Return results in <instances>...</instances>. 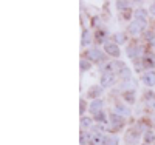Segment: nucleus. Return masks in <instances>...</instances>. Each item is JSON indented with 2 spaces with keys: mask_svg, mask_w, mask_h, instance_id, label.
Instances as JSON below:
<instances>
[{
  "mask_svg": "<svg viewBox=\"0 0 155 145\" xmlns=\"http://www.w3.org/2000/svg\"><path fill=\"white\" fill-rule=\"evenodd\" d=\"M126 54H127V57L129 59H137V45L135 43H132V45H127L126 46Z\"/></svg>",
  "mask_w": 155,
  "mask_h": 145,
  "instance_id": "obj_17",
  "label": "nucleus"
},
{
  "mask_svg": "<svg viewBox=\"0 0 155 145\" xmlns=\"http://www.w3.org/2000/svg\"><path fill=\"white\" fill-rule=\"evenodd\" d=\"M116 84V74L115 73H102L101 74V82L99 85L102 88H110Z\"/></svg>",
  "mask_w": 155,
  "mask_h": 145,
  "instance_id": "obj_2",
  "label": "nucleus"
},
{
  "mask_svg": "<svg viewBox=\"0 0 155 145\" xmlns=\"http://www.w3.org/2000/svg\"><path fill=\"white\" fill-rule=\"evenodd\" d=\"M123 96H124L126 100H129L130 103H134V100H135V91H127V93H124Z\"/></svg>",
  "mask_w": 155,
  "mask_h": 145,
  "instance_id": "obj_24",
  "label": "nucleus"
},
{
  "mask_svg": "<svg viewBox=\"0 0 155 145\" xmlns=\"http://www.w3.org/2000/svg\"><path fill=\"white\" fill-rule=\"evenodd\" d=\"M93 127V117L90 116H82L81 117V128L82 130H88Z\"/></svg>",
  "mask_w": 155,
  "mask_h": 145,
  "instance_id": "obj_15",
  "label": "nucleus"
},
{
  "mask_svg": "<svg viewBox=\"0 0 155 145\" xmlns=\"http://www.w3.org/2000/svg\"><path fill=\"white\" fill-rule=\"evenodd\" d=\"M102 93H104V88H102L101 85H93V87H90V88H88L87 97H88V99H92V100H95V99H99Z\"/></svg>",
  "mask_w": 155,
  "mask_h": 145,
  "instance_id": "obj_9",
  "label": "nucleus"
},
{
  "mask_svg": "<svg viewBox=\"0 0 155 145\" xmlns=\"http://www.w3.org/2000/svg\"><path fill=\"white\" fill-rule=\"evenodd\" d=\"M113 40H115L116 45H124V43H127V34H124V33L115 34L113 36Z\"/></svg>",
  "mask_w": 155,
  "mask_h": 145,
  "instance_id": "obj_18",
  "label": "nucleus"
},
{
  "mask_svg": "<svg viewBox=\"0 0 155 145\" xmlns=\"http://www.w3.org/2000/svg\"><path fill=\"white\" fill-rule=\"evenodd\" d=\"M79 65H81V70H82V71H88L90 68H92V62L87 60L85 57L81 59V63H79Z\"/></svg>",
  "mask_w": 155,
  "mask_h": 145,
  "instance_id": "obj_23",
  "label": "nucleus"
},
{
  "mask_svg": "<svg viewBox=\"0 0 155 145\" xmlns=\"http://www.w3.org/2000/svg\"><path fill=\"white\" fill-rule=\"evenodd\" d=\"M147 14H149V11H146V9H143V8H138V9H135V12H134V17H135V20L147 25V20H146V19H147Z\"/></svg>",
  "mask_w": 155,
  "mask_h": 145,
  "instance_id": "obj_11",
  "label": "nucleus"
},
{
  "mask_svg": "<svg viewBox=\"0 0 155 145\" xmlns=\"http://www.w3.org/2000/svg\"><path fill=\"white\" fill-rule=\"evenodd\" d=\"M85 108H88V107H85V100H81V108H79V113H81V114H84Z\"/></svg>",
  "mask_w": 155,
  "mask_h": 145,
  "instance_id": "obj_26",
  "label": "nucleus"
},
{
  "mask_svg": "<svg viewBox=\"0 0 155 145\" xmlns=\"http://www.w3.org/2000/svg\"><path fill=\"white\" fill-rule=\"evenodd\" d=\"M79 143H81V145L90 143V133H88L87 130H82V131H81V134H79Z\"/></svg>",
  "mask_w": 155,
  "mask_h": 145,
  "instance_id": "obj_19",
  "label": "nucleus"
},
{
  "mask_svg": "<svg viewBox=\"0 0 155 145\" xmlns=\"http://www.w3.org/2000/svg\"><path fill=\"white\" fill-rule=\"evenodd\" d=\"M110 130L112 131H116V130H120V128H123V125H124V117H121V116H118V114H110Z\"/></svg>",
  "mask_w": 155,
  "mask_h": 145,
  "instance_id": "obj_6",
  "label": "nucleus"
},
{
  "mask_svg": "<svg viewBox=\"0 0 155 145\" xmlns=\"http://www.w3.org/2000/svg\"><path fill=\"white\" fill-rule=\"evenodd\" d=\"M152 30H153V34H155V25H153V28H152Z\"/></svg>",
  "mask_w": 155,
  "mask_h": 145,
  "instance_id": "obj_28",
  "label": "nucleus"
},
{
  "mask_svg": "<svg viewBox=\"0 0 155 145\" xmlns=\"http://www.w3.org/2000/svg\"><path fill=\"white\" fill-rule=\"evenodd\" d=\"M121 88L124 90V93H127V91H135L137 90V82L134 80V79H129V80H124L121 84Z\"/></svg>",
  "mask_w": 155,
  "mask_h": 145,
  "instance_id": "obj_14",
  "label": "nucleus"
},
{
  "mask_svg": "<svg viewBox=\"0 0 155 145\" xmlns=\"http://www.w3.org/2000/svg\"><path fill=\"white\" fill-rule=\"evenodd\" d=\"M149 14L150 16H155V2H152L150 6H149Z\"/></svg>",
  "mask_w": 155,
  "mask_h": 145,
  "instance_id": "obj_25",
  "label": "nucleus"
},
{
  "mask_svg": "<svg viewBox=\"0 0 155 145\" xmlns=\"http://www.w3.org/2000/svg\"><path fill=\"white\" fill-rule=\"evenodd\" d=\"M104 52H106L107 56L113 57V59H118V57H120V54H121L120 46L116 45L115 42H109V40L104 43Z\"/></svg>",
  "mask_w": 155,
  "mask_h": 145,
  "instance_id": "obj_3",
  "label": "nucleus"
},
{
  "mask_svg": "<svg viewBox=\"0 0 155 145\" xmlns=\"http://www.w3.org/2000/svg\"><path fill=\"white\" fill-rule=\"evenodd\" d=\"M143 139H144L146 143H152V142H155V133L152 130H147L146 133L143 134Z\"/></svg>",
  "mask_w": 155,
  "mask_h": 145,
  "instance_id": "obj_21",
  "label": "nucleus"
},
{
  "mask_svg": "<svg viewBox=\"0 0 155 145\" xmlns=\"http://www.w3.org/2000/svg\"><path fill=\"white\" fill-rule=\"evenodd\" d=\"M104 137H106V134H98V133L90 131V145H106Z\"/></svg>",
  "mask_w": 155,
  "mask_h": 145,
  "instance_id": "obj_12",
  "label": "nucleus"
},
{
  "mask_svg": "<svg viewBox=\"0 0 155 145\" xmlns=\"http://www.w3.org/2000/svg\"><path fill=\"white\" fill-rule=\"evenodd\" d=\"M102 108H104V100H101V99H95V100L90 102V105H88V111L92 113L93 116L101 113Z\"/></svg>",
  "mask_w": 155,
  "mask_h": 145,
  "instance_id": "obj_8",
  "label": "nucleus"
},
{
  "mask_svg": "<svg viewBox=\"0 0 155 145\" xmlns=\"http://www.w3.org/2000/svg\"><path fill=\"white\" fill-rule=\"evenodd\" d=\"M144 28H146L144 23H141L138 20H132L130 23H129V26H127V33L130 36H140L141 33L144 31Z\"/></svg>",
  "mask_w": 155,
  "mask_h": 145,
  "instance_id": "obj_4",
  "label": "nucleus"
},
{
  "mask_svg": "<svg viewBox=\"0 0 155 145\" xmlns=\"http://www.w3.org/2000/svg\"><path fill=\"white\" fill-rule=\"evenodd\" d=\"M143 145H152V143H143Z\"/></svg>",
  "mask_w": 155,
  "mask_h": 145,
  "instance_id": "obj_29",
  "label": "nucleus"
},
{
  "mask_svg": "<svg viewBox=\"0 0 155 145\" xmlns=\"http://www.w3.org/2000/svg\"><path fill=\"white\" fill-rule=\"evenodd\" d=\"M141 80H143V84L149 88L155 87V71H144L143 74H141Z\"/></svg>",
  "mask_w": 155,
  "mask_h": 145,
  "instance_id": "obj_7",
  "label": "nucleus"
},
{
  "mask_svg": "<svg viewBox=\"0 0 155 145\" xmlns=\"http://www.w3.org/2000/svg\"><path fill=\"white\" fill-rule=\"evenodd\" d=\"M95 40V37L92 36V33H90L88 30H84L82 31V39H81V45L82 46H88V45H92Z\"/></svg>",
  "mask_w": 155,
  "mask_h": 145,
  "instance_id": "obj_13",
  "label": "nucleus"
},
{
  "mask_svg": "<svg viewBox=\"0 0 155 145\" xmlns=\"http://www.w3.org/2000/svg\"><path fill=\"white\" fill-rule=\"evenodd\" d=\"M112 111H113V114H118V116H121V117H129V116L132 114L130 108H129L126 103H115L113 108H112Z\"/></svg>",
  "mask_w": 155,
  "mask_h": 145,
  "instance_id": "obj_5",
  "label": "nucleus"
},
{
  "mask_svg": "<svg viewBox=\"0 0 155 145\" xmlns=\"http://www.w3.org/2000/svg\"><path fill=\"white\" fill-rule=\"evenodd\" d=\"M152 108H153V110H155V102H153V105H152Z\"/></svg>",
  "mask_w": 155,
  "mask_h": 145,
  "instance_id": "obj_27",
  "label": "nucleus"
},
{
  "mask_svg": "<svg viewBox=\"0 0 155 145\" xmlns=\"http://www.w3.org/2000/svg\"><path fill=\"white\" fill-rule=\"evenodd\" d=\"M84 57L87 60H90L92 63H98V62H102L106 59V52H102L99 48L96 46H92V48H88L85 52H84Z\"/></svg>",
  "mask_w": 155,
  "mask_h": 145,
  "instance_id": "obj_1",
  "label": "nucleus"
},
{
  "mask_svg": "<svg viewBox=\"0 0 155 145\" xmlns=\"http://www.w3.org/2000/svg\"><path fill=\"white\" fill-rule=\"evenodd\" d=\"M115 5H116V9H120V11H126V9L130 11V6H132L130 2H123V0H118Z\"/></svg>",
  "mask_w": 155,
  "mask_h": 145,
  "instance_id": "obj_20",
  "label": "nucleus"
},
{
  "mask_svg": "<svg viewBox=\"0 0 155 145\" xmlns=\"http://www.w3.org/2000/svg\"><path fill=\"white\" fill-rule=\"evenodd\" d=\"M118 77L121 79L123 82H124V80H129V79H132V71H130V68H129V67H124V68L118 73Z\"/></svg>",
  "mask_w": 155,
  "mask_h": 145,
  "instance_id": "obj_16",
  "label": "nucleus"
},
{
  "mask_svg": "<svg viewBox=\"0 0 155 145\" xmlns=\"http://www.w3.org/2000/svg\"><path fill=\"white\" fill-rule=\"evenodd\" d=\"M93 121L98 122V124H107V117H106L104 111H101V113L95 114V116H93Z\"/></svg>",
  "mask_w": 155,
  "mask_h": 145,
  "instance_id": "obj_22",
  "label": "nucleus"
},
{
  "mask_svg": "<svg viewBox=\"0 0 155 145\" xmlns=\"http://www.w3.org/2000/svg\"><path fill=\"white\" fill-rule=\"evenodd\" d=\"M140 140V131H137V130H129L127 133H126V142L129 143V145H134V143H137Z\"/></svg>",
  "mask_w": 155,
  "mask_h": 145,
  "instance_id": "obj_10",
  "label": "nucleus"
}]
</instances>
